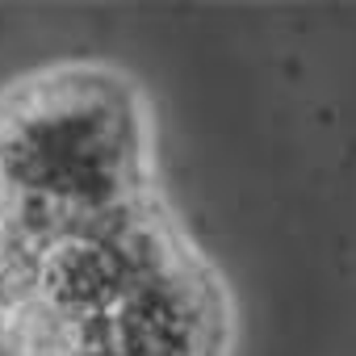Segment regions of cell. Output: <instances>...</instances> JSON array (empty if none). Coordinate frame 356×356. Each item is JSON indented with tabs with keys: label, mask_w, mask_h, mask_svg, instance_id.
Here are the masks:
<instances>
[{
	"label": "cell",
	"mask_w": 356,
	"mask_h": 356,
	"mask_svg": "<svg viewBox=\"0 0 356 356\" xmlns=\"http://www.w3.org/2000/svg\"><path fill=\"white\" fill-rule=\"evenodd\" d=\"M9 356H231L235 293L163 189L0 231Z\"/></svg>",
	"instance_id": "obj_1"
},
{
	"label": "cell",
	"mask_w": 356,
	"mask_h": 356,
	"mask_svg": "<svg viewBox=\"0 0 356 356\" xmlns=\"http://www.w3.org/2000/svg\"><path fill=\"white\" fill-rule=\"evenodd\" d=\"M159 193L151 101L113 63L34 67L0 84V227L97 214Z\"/></svg>",
	"instance_id": "obj_2"
}]
</instances>
